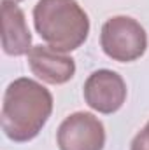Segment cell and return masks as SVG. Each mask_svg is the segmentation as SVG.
Wrapping results in <instances>:
<instances>
[{
  "instance_id": "6da1fadb",
  "label": "cell",
  "mask_w": 149,
  "mask_h": 150,
  "mask_svg": "<svg viewBox=\"0 0 149 150\" xmlns=\"http://www.w3.org/2000/svg\"><path fill=\"white\" fill-rule=\"evenodd\" d=\"M53 112V94L37 80L19 77L12 80L2 101V131L16 142L27 143L34 140Z\"/></svg>"
},
{
  "instance_id": "7a4b0ae2",
  "label": "cell",
  "mask_w": 149,
  "mask_h": 150,
  "mask_svg": "<svg viewBox=\"0 0 149 150\" xmlns=\"http://www.w3.org/2000/svg\"><path fill=\"white\" fill-rule=\"evenodd\" d=\"M34 26L49 47L70 52L90 33V18L77 0H39L34 7Z\"/></svg>"
},
{
  "instance_id": "8992f818",
  "label": "cell",
  "mask_w": 149,
  "mask_h": 150,
  "mask_svg": "<svg viewBox=\"0 0 149 150\" xmlns=\"http://www.w3.org/2000/svg\"><path fill=\"white\" fill-rule=\"evenodd\" d=\"M32 74L46 84L60 86L69 82L75 74V61L62 51L49 45H34L27 54Z\"/></svg>"
},
{
  "instance_id": "ba28073f",
  "label": "cell",
  "mask_w": 149,
  "mask_h": 150,
  "mask_svg": "<svg viewBox=\"0 0 149 150\" xmlns=\"http://www.w3.org/2000/svg\"><path fill=\"white\" fill-rule=\"evenodd\" d=\"M130 150H149V120L132 140Z\"/></svg>"
},
{
  "instance_id": "277c9868",
  "label": "cell",
  "mask_w": 149,
  "mask_h": 150,
  "mask_svg": "<svg viewBox=\"0 0 149 150\" xmlns=\"http://www.w3.org/2000/svg\"><path fill=\"white\" fill-rule=\"evenodd\" d=\"M60 150H104L105 127L90 112L70 113L56 131Z\"/></svg>"
},
{
  "instance_id": "52a82bcc",
  "label": "cell",
  "mask_w": 149,
  "mask_h": 150,
  "mask_svg": "<svg viewBox=\"0 0 149 150\" xmlns=\"http://www.w3.org/2000/svg\"><path fill=\"white\" fill-rule=\"evenodd\" d=\"M32 33L16 2L2 0V49L7 56H25L32 49Z\"/></svg>"
},
{
  "instance_id": "9c48e42d",
  "label": "cell",
  "mask_w": 149,
  "mask_h": 150,
  "mask_svg": "<svg viewBox=\"0 0 149 150\" xmlns=\"http://www.w3.org/2000/svg\"><path fill=\"white\" fill-rule=\"evenodd\" d=\"M11 2H16V4H18V2H21V0H11Z\"/></svg>"
},
{
  "instance_id": "3957f363",
  "label": "cell",
  "mask_w": 149,
  "mask_h": 150,
  "mask_svg": "<svg viewBox=\"0 0 149 150\" xmlns=\"http://www.w3.org/2000/svg\"><path fill=\"white\" fill-rule=\"evenodd\" d=\"M100 45L111 59L132 63L144 56L148 49V33L137 19L130 16H114L102 26Z\"/></svg>"
},
{
  "instance_id": "5b68a950",
  "label": "cell",
  "mask_w": 149,
  "mask_h": 150,
  "mask_svg": "<svg viewBox=\"0 0 149 150\" xmlns=\"http://www.w3.org/2000/svg\"><path fill=\"white\" fill-rule=\"evenodd\" d=\"M126 82L114 70H97L90 75L84 82V101L91 110L98 113L117 112L126 101Z\"/></svg>"
}]
</instances>
